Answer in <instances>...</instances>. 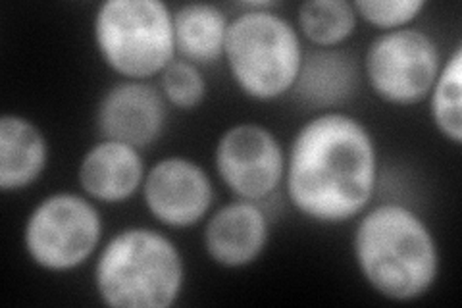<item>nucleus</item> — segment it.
<instances>
[{"mask_svg": "<svg viewBox=\"0 0 462 308\" xmlns=\"http://www.w3.org/2000/svg\"><path fill=\"white\" fill-rule=\"evenodd\" d=\"M378 182V141L346 110L310 114L285 149V197L312 224L355 222L374 204Z\"/></svg>", "mask_w": 462, "mask_h": 308, "instance_id": "nucleus-1", "label": "nucleus"}, {"mask_svg": "<svg viewBox=\"0 0 462 308\" xmlns=\"http://www.w3.org/2000/svg\"><path fill=\"white\" fill-rule=\"evenodd\" d=\"M351 251L363 282L375 295L392 303L424 299L441 275L436 233L402 202L370 204L355 219Z\"/></svg>", "mask_w": 462, "mask_h": 308, "instance_id": "nucleus-2", "label": "nucleus"}, {"mask_svg": "<svg viewBox=\"0 0 462 308\" xmlns=\"http://www.w3.org/2000/svg\"><path fill=\"white\" fill-rule=\"evenodd\" d=\"M187 264L168 233L149 226L114 231L93 260V289L108 308H171L183 295Z\"/></svg>", "mask_w": 462, "mask_h": 308, "instance_id": "nucleus-3", "label": "nucleus"}, {"mask_svg": "<svg viewBox=\"0 0 462 308\" xmlns=\"http://www.w3.org/2000/svg\"><path fill=\"white\" fill-rule=\"evenodd\" d=\"M276 0L239 3L231 16L224 64L243 97L276 102L291 95L307 47Z\"/></svg>", "mask_w": 462, "mask_h": 308, "instance_id": "nucleus-4", "label": "nucleus"}, {"mask_svg": "<svg viewBox=\"0 0 462 308\" xmlns=\"http://www.w3.org/2000/svg\"><path fill=\"white\" fill-rule=\"evenodd\" d=\"M91 37L100 62L120 79L154 81L178 58L173 8L162 0H105Z\"/></svg>", "mask_w": 462, "mask_h": 308, "instance_id": "nucleus-5", "label": "nucleus"}, {"mask_svg": "<svg viewBox=\"0 0 462 308\" xmlns=\"http://www.w3.org/2000/svg\"><path fill=\"white\" fill-rule=\"evenodd\" d=\"M105 243L98 204L81 191H54L29 210L22 228L27 260L47 274H69L95 260Z\"/></svg>", "mask_w": 462, "mask_h": 308, "instance_id": "nucleus-6", "label": "nucleus"}, {"mask_svg": "<svg viewBox=\"0 0 462 308\" xmlns=\"http://www.w3.org/2000/svg\"><path fill=\"white\" fill-rule=\"evenodd\" d=\"M443 62L436 37L411 25L375 35L360 70L375 98L389 107L411 108L426 102Z\"/></svg>", "mask_w": 462, "mask_h": 308, "instance_id": "nucleus-7", "label": "nucleus"}, {"mask_svg": "<svg viewBox=\"0 0 462 308\" xmlns=\"http://www.w3.org/2000/svg\"><path fill=\"white\" fill-rule=\"evenodd\" d=\"M212 164L234 199L264 204L283 187L285 146L264 124L239 122L220 134Z\"/></svg>", "mask_w": 462, "mask_h": 308, "instance_id": "nucleus-8", "label": "nucleus"}, {"mask_svg": "<svg viewBox=\"0 0 462 308\" xmlns=\"http://www.w3.org/2000/svg\"><path fill=\"white\" fill-rule=\"evenodd\" d=\"M141 201L154 222L166 229H191L214 210L216 187L197 160L170 154L147 168Z\"/></svg>", "mask_w": 462, "mask_h": 308, "instance_id": "nucleus-9", "label": "nucleus"}, {"mask_svg": "<svg viewBox=\"0 0 462 308\" xmlns=\"http://www.w3.org/2000/svg\"><path fill=\"white\" fill-rule=\"evenodd\" d=\"M170 107L154 81L120 79L100 95L95 127L100 139H112L147 151L162 139Z\"/></svg>", "mask_w": 462, "mask_h": 308, "instance_id": "nucleus-10", "label": "nucleus"}, {"mask_svg": "<svg viewBox=\"0 0 462 308\" xmlns=\"http://www.w3.org/2000/svg\"><path fill=\"white\" fill-rule=\"evenodd\" d=\"M270 218L263 204L234 199L214 209L202 222V248L214 266L245 270L266 253Z\"/></svg>", "mask_w": 462, "mask_h": 308, "instance_id": "nucleus-11", "label": "nucleus"}, {"mask_svg": "<svg viewBox=\"0 0 462 308\" xmlns=\"http://www.w3.org/2000/svg\"><path fill=\"white\" fill-rule=\"evenodd\" d=\"M147 163L143 151L112 139H98L78 164L79 191L98 207H118L141 195Z\"/></svg>", "mask_w": 462, "mask_h": 308, "instance_id": "nucleus-12", "label": "nucleus"}, {"mask_svg": "<svg viewBox=\"0 0 462 308\" xmlns=\"http://www.w3.org/2000/svg\"><path fill=\"white\" fill-rule=\"evenodd\" d=\"M360 79L363 70L349 51L310 49L291 95L310 114L343 110L355 98Z\"/></svg>", "mask_w": 462, "mask_h": 308, "instance_id": "nucleus-13", "label": "nucleus"}, {"mask_svg": "<svg viewBox=\"0 0 462 308\" xmlns=\"http://www.w3.org/2000/svg\"><path fill=\"white\" fill-rule=\"evenodd\" d=\"M51 145L37 122L22 114L0 116V191L18 195L45 175Z\"/></svg>", "mask_w": 462, "mask_h": 308, "instance_id": "nucleus-14", "label": "nucleus"}, {"mask_svg": "<svg viewBox=\"0 0 462 308\" xmlns=\"http://www.w3.org/2000/svg\"><path fill=\"white\" fill-rule=\"evenodd\" d=\"M231 16L210 3H187L173 8V42L181 61L202 70L224 62Z\"/></svg>", "mask_w": 462, "mask_h": 308, "instance_id": "nucleus-15", "label": "nucleus"}, {"mask_svg": "<svg viewBox=\"0 0 462 308\" xmlns=\"http://www.w3.org/2000/svg\"><path fill=\"white\" fill-rule=\"evenodd\" d=\"M349 0H307L297 8L295 25L310 49H341L358 27Z\"/></svg>", "mask_w": 462, "mask_h": 308, "instance_id": "nucleus-16", "label": "nucleus"}, {"mask_svg": "<svg viewBox=\"0 0 462 308\" xmlns=\"http://www.w3.org/2000/svg\"><path fill=\"white\" fill-rule=\"evenodd\" d=\"M430 120L438 134L455 146L462 145V47L445 58L439 76L426 98Z\"/></svg>", "mask_w": 462, "mask_h": 308, "instance_id": "nucleus-17", "label": "nucleus"}, {"mask_svg": "<svg viewBox=\"0 0 462 308\" xmlns=\"http://www.w3.org/2000/svg\"><path fill=\"white\" fill-rule=\"evenodd\" d=\"M170 110L193 112L205 105L208 97V81L205 70L176 58L156 79Z\"/></svg>", "mask_w": 462, "mask_h": 308, "instance_id": "nucleus-18", "label": "nucleus"}, {"mask_svg": "<svg viewBox=\"0 0 462 308\" xmlns=\"http://www.w3.org/2000/svg\"><path fill=\"white\" fill-rule=\"evenodd\" d=\"M353 6L358 22L385 33L414 25L428 8V3L426 0H355Z\"/></svg>", "mask_w": 462, "mask_h": 308, "instance_id": "nucleus-19", "label": "nucleus"}]
</instances>
